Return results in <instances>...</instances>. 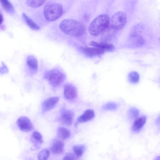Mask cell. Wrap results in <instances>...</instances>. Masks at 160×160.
Wrapping results in <instances>:
<instances>
[{
  "instance_id": "cell-19",
  "label": "cell",
  "mask_w": 160,
  "mask_h": 160,
  "mask_svg": "<svg viewBox=\"0 0 160 160\" xmlns=\"http://www.w3.org/2000/svg\"><path fill=\"white\" fill-rule=\"evenodd\" d=\"M128 81L132 84H136L138 82L140 79V75L136 71L130 72L128 76Z\"/></svg>"
},
{
  "instance_id": "cell-23",
  "label": "cell",
  "mask_w": 160,
  "mask_h": 160,
  "mask_svg": "<svg viewBox=\"0 0 160 160\" xmlns=\"http://www.w3.org/2000/svg\"><path fill=\"white\" fill-rule=\"evenodd\" d=\"M49 155V152L47 149H45L41 151L38 154V160H47Z\"/></svg>"
},
{
  "instance_id": "cell-17",
  "label": "cell",
  "mask_w": 160,
  "mask_h": 160,
  "mask_svg": "<svg viewBox=\"0 0 160 160\" xmlns=\"http://www.w3.org/2000/svg\"><path fill=\"white\" fill-rule=\"evenodd\" d=\"M58 134L59 138L63 140L68 138L71 136L70 131L63 127H60L58 128Z\"/></svg>"
},
{
  "instance_id": "cell-18",
  "label": "cell",
  "mask_w": 160,
  "mask_h": 160,
  "mask_svg": "<svg viewBox=\"0 0 160 160\" xmlns=\"http://www.w3.org/2000/svg\"><path fill=\"white\" fill-rule=\"evenodd\" d=\"M22 16L27 24L31 28L34 30L40 29V28L39 26L25 13H23Z\"/></svg>"
},
{
  "instance_id": "cell-8",
  "label": "cell",
  "mask_w": 160,
  "mask_h": 160,
  "mask_svg": "<svg viewBox=\"0 0 160 160\" xmlns=\"http://www.w3.org/2000/svg\"><path fill=\"white\" fill-rule=\"evenodd\" d=\"M59 100V98L58 96L51 97L45 100L42 104V112H46L53 108Z\"/></svg>"
},
{
  "instance_id": "cell-2",
  "label": "cell",
  "mask_w": 160,
  "mask_h": 160,
  "mask_svg": "<svg viewBox=\"0 0 160 160\" xmlns=\"http://www.w3.org/2000/svg\"><path fill=\"white\" fill-rule=\"evenodd\" d=\"M109 21L107 14L98 16L90 24L88 27L89 33L93 36H97L103 33L109 27Z\"/></svg>"
},
{
  "instance_id": "cell-15",
  "label": "cell",
  "mask_w": 160,
  "mask_h": 160,
  "mask_svg": "<svg viewBox=\"0 0 160 160\" xmlns=\"http://www.w3.org/2000/svg\"><path fill=\"white\" fill-rule=\"evenodd\" d=\"M27 64L29 67L32 70L36 71L38 68V61L34 56H28L26 60Z\"/></svg>"
},
{
  "instance_id": "cell-25",
  "label": "cell",
  "mask_w": 160,
  "mask_h": 160,
  "mask_svg": "<svg viewBox=\"0 0 160 160\" xmlns=\"http://www.w3.org/2000/svg\"><path fill=\"white\" fill-rule=\"evenodd\" d=\"M118 107L117 105L113 102H109L102 107V109L104 110H114L116 109Z\"/></svg>"
},
{
  "instance_id": "cell-27",
  "label": "cell",
  "mask_w": 160,
  "mask_h": 160,
  "mask_svg": "<svg viewBox=\"0 0 160 160\" xmlns=\"http://www.w3.org/2000/svg\"><path fill=\"white\" fill-rule=\"evenodd\" d=\"M156 123L158 125H160V115L159 116L156 120Z\"/></svg>"
},
{
  "instance_id": "cell-24",
  "label": "cell",
  "mask_w": 160,
  "mask_h": 160,
  "mask_svg": "<svg viewBox=\"0 0 160 160\" xmlns=\"http://www.w3.org/2000/svg\"><path fill=\"white\" fill-rule=\"evenodd\" d=\"M45 0H27L26 3L29 6L33 7H37L42 5Z\"/></svg>"
},
{
  "instance_id": "cell-7",
  "label": "cell",
  "mask_w": 160,
  "mask_h": 160,
  "mask_svg": "<svg viewBox=\"0 0 160 160\" xmlns=\"http://www.w3.org/2000/svg\"><path fill=\"white\" fill-rule=\"evenodd\" d=\"M17 123L20 129L24 132H29L33 128L30 120L25 116L19 117L17 120Z\"/></svg>"
},
{
  "instance_id": "cell-22",
  "label": "cell",
  "mask_w": 160,
  "mask_h": 160,
  "mask_svg": "<svg viewBox=\"0 0 160 160\" xmlns=\"http://www.w3.org/2000/svg\"><path fill=\"white\" fill-rule=\"evenodd\" d=\"M139 114V110L135 108H130L128 112V115L131 119L136 118L138 117Z\"/></svg>"
},
{
  "instance_id": "cell-14",
  "label": "cell",
  "mask_w": 160,
  "mask_h": 160,
  "mask_svg": "<svg viewBox=\"0 0 160 160\" xmlns=\"http://www.w3.org/2000/svg\"><path fill=\"white\" fill-rule=\"evenodd\" d=\"M64 144L62 141L58 140L55 141L52 145L50 150L51 152L54 154H59L64 151Z\"/></svg>"
},
{
  "instance_id": "cell-20",
  "label": "cell",
  "mask_w": 160,
  "mask_h": 160,
  "mask_svg": "<svg viewBox=\"0 0 160 160\" xmlns=\"http://www.w3.org/2000/svg\"><path fill=\"white\" fill-rule=\"evenodd\" d=\"M0 1L2 6L6 11L9 13L14 12V7L8 0H0Z\"/></svg>"
},
{
  "instance_id": "cell-12",
  "label": "cell",
  "mask_w": 160,
  "mask_h": 160,
  "mask_svg": "<svg viewBox=\"0 0 160 160\" xmlns=\"http://www.w3.org/2000/svg\"><path fill=\"white\" fill-rule=\"evenodd\" d=\"M146 120L147 117L145 115H142L136 118L132 127L133 131L138 132L140 130L145 124Z\"/></svg>"
},
{
  "instance_id": "cell-4",
  "label": "cell",
  "mask_w": 160,
  "mask_h": 160,
  "mask_svg": "<svg viewBox=\"0 0 160 160\" xmlns=\"http://www.w3.org/2000/svg\"><path fill=\"white\" fill-rule=\"evenodd\" d=\"M44 77L50 85L53 88L57 87L65 80V74L59 69L54 68L46 72Z\"/></svg>"
},
{
  "instance_id": "cell-3",
  "label": "cell",
  "mask_w": 160,
  "mask_h": 160,
  "mask_svg": "<svg viewBox=\"0 0 160 160\" xmlns=\"http://www.w3.org/2000/svg\"><path fill=\"white\" fill-rule=\"evenodd\" d=\"M63 11L62 5L56 2H51L44 6L43 12L46 18L48 20L53 21L62 15Z\"/></svg>"
},
{
  "instance_id": "cell-28",
  "label": "cell",
  "mask_w": 160,
  "mask_h": 160,
  "mask_svg": "<svg viewBox=\"0 0 160 160\" xmlns=\"http://www.w3.org/2000/svg\"><path fill=\"white\" fill-rule=\"evenodd\" d=\"M4 20L3 17V15L2 14L1 12H0V23L2 24V22H3Z\"/></svg>"
},
{
  "instance_id": "cell-1",
  "label": "cell",
  "mask_w": 160,
  "mask_h": 160,
  "mask_svg": "<svg viewBox=\"0 0 160 160\" xmlns=\"http://www.w3.org/2000/svg\"><path fill=\"white\" fill-rule=\"evenodd\" d=\"M60 28L64 33L75 37L82 36L85 32V27L82 24L72 19H65L62 21Z\"/></svg>"
},
{
  "instance_id": "cell-26",
  "label": "cell",
  "mask_w": 160,
  "mask_h": 160,
  "mask_svg": "<svg viewBox=\"0 0 160 160\" xmlns=\"http://www.w3.org/2000/svg\"><path fill=\"white\" fill-rule=\"evenodd\" d=\"M77 157L72 153H68L66 154L63 158L62 160H77Z\"/></svg>"
},
{
  "instance_id": "cell-16",
  "label": "cell",
  "mask_w": 160,
  "mask_h": 160,
  "mask_svg": "<svg viewBox=\"0 0 160 160\" xmlns=\"http://www.w3.org/2000/svg\"><path fill=\"white\" fill-rule=\"evenodd\" d=\"M31 140L37 148H39L43 142L42 135L39 132L37 131L34 132L32 133Z\"/></svg>"
},
{
  "instance_id": "cell-11",
  "label": "cell",
  "mask_w": 160,
  "mask_h": 160,
  "mask_svg": "<svg viewBox=\"0 0 160 160\" xmlns=\"http://www.w3.org/2000/svg\"><path fill=\"white\" fill-rule=\"evenodd\" d=\"M93 111L91 109H88L84 112L83 114L79 116L77 118L75 125L76 126L80 123L89 121L94 116Z\"/></svg>"
},
{
  "instance_id": "cell-13",
  "label": "cell",
  "mask_w": 160,
  "mask_h": 160,
  "mask_svg": "<svg viewBox=\"0 0 160 160\" xmlns=\"http://www.w3.org/2000/svg\"><path fill=\"white\" fill-rule=\"evenodd\" d=\"M89 45L93 47H96L101 48L105 52H111L114 49V47L112 44L106 42H97L94 41L90 42Z\"/></svg>"
},
{
  "instance_id": "cell-6",
  "label": "cell",
  "mask_w": 160,
  "mask_h": 160,
  "mask_svg": "<svg viewBox=\"0 0 160 160\" xmlns=\"http://www.w3.org/2000/svg\"><path fill=\"white\" fill-rule=\"evenodd\" d=\"M74 115V113L72 111L62 108L60 111V122L65 126L71 125L73 122Z\"/></svg>"
},
{
  "instance_id": "cell-29",
  "label": "cell",
  "mask_w": 160,
  "mask_h": 160,
  "mask_svg": "<svg viewBox=\"0 0 160 160\" xmlns=\"http://www.w3.org/2000/svg\"><path fill=\"white\" fill-rule=\"evenodd\" d=\"M155 160H160V156H159L155 158Z\"/></svg>"
},
{
  "instance_id": "cell-9",
  "label": "cell",
  "mask_w": 160,
  "mask_h": 160,
  "mask_svg": "<svg viewBox=\"0 0 160 160\" xmlns=\"http://www.w3.org/2000/svg\"><path fill=\"white\" fill-rule=\"evenodd\" d=\"M80 49L86 56L91 57L100 56L105 52L102 49L96 47H82L80 48Z\"/></svg>"
},
{
  "instance_id": "cell-10",
  "label": "cell",
  "mask_w": 160,
  "mask_h": 160,
  "mask_svg": "<svg viewBox=\"0 0 160 160\" xmlns=\"http://www.w3.org/2000/svg\"><path fill=\"white\" fill-rule=\"evenodd\" d=\"M77 92L76 88L70 84H66L64 87V95L67 99L72 100L76 98Z\"/></svg>"
},
{
  "instance_id": "cell-21",
  "label": "cell",
  "mask_w": 160,
  "mask_h": 160,
  "mask_svg": "<svg viewBox=\"0 0 160 160\" xmlns=\"http://www.w3.org/2000/svg\"><path fill=\"white\" fill-rule=\"evenodd\" d=\"M85 149V147L83 145H76L73 146V148L74 154L78 158L82 156Z\"/></svg>"
},
{
  "instance_id": "cell-5",
  "label": "cell",
  "mask_w": 160,
  "mask_h": 160,
  "mask_svg": "<svg viewBox=\"0 0 160 160\" xmlns=\"http://www.w3.org/2000/svg\"><path fill=\"white\" fill-rule=\"evenodd\" d=\"M127 20V16L125 12H118L112 17L110 27L116 31L122 29L126 24Z\"/></svg>"
}]
</instances>
